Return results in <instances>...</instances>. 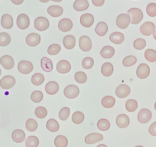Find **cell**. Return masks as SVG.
Masks as SVG:
<instances>
[{
  "instance_id": "bcb514c9",
  "label": "cell",
  "mask_w": 156,
  "mask_h": 147,
  "mask_svg": "<svg viewBox=\"0 0 156 147\" xmlns=\"http://www.w3.org/2000/svg\"><path fill=\"white\" fill-rule=\"evenodd\" d=\"M43 93L39 91H35L33 92L31 95V99L35 103H39L43 100Z\"/></svg>"
},
{
  "instance_id": "6f0895ef",
  "label": "cell",
  "mask_w": 156,
  "mask_h": 147,
  "mask_svg": "<svg viewBox=\"0 0 156 147\" xmlns=\"http://www.w3.org/2000/svg\"><path fill=\"white\" fill-rule=\"evenodd\" d=\"M51 1H53V2H60L63 0H51Z\"/></svg>"
},
{
  "instance_id": "9c48e42d",
  "label": "cell",
  "mask_w": 156,
  "mask_h": 147,
  "mask_svg": "<svg viewBox=\"0 0 156 147\" xmlns=\"http://www.w3.org/2000/svg\"><path fill=\"white\" fill-rule=\"evenodd\" d=\"M152 117V112L149 109L144 108L138 114V121L141 124H145L149 122Z\"/></svg>"
},
{
  "instance_id": "9a60e30c",
  "label": "cell",
  "mask_w": 156,
  "mask_h": 147,
  "mask_svg": "<svg viewBox=\"0 0 156 147\" xmlns=\"http://www.w3.org/2000/svg\"><path fill=\"white\" fill-rule=\"evenodd\" d=\"M150 68L146 64H141L139 65L136 70V74L138 78L141 79H145L149 76Z\"/></svg>"
},
{
  "instance_id": "f1b7e54d",
  "label": "cell",
  "mask_w": 156,
  "mask_h": 147,
  "mask_svg": "<svg viewBox=\"0 0 156 147\" xmlns=\"http://www.w3.org/2000/svg\"><path fill=\"white\" fill-rule=\"evenodd\" d=\"M114 68L112 65L109 62L104 63L101 67V73L105 77H110L113 74Z\"/></svg>"
},
{
  "instance_id": "83f0119b",
  "label": "cell",
  "mask_w": 156,
  "mask_h": 147,
  "mask_svg": "<svg viewBox=\"0 0 156 147\" xmlns=\"http://www.w3.org/2000/svg\"><path fill=\"white\" fill-rule=\"evenodd\" d=\"M41 66L42 69L47 72L52 71L53 68L52 61L47 57H44L41 59Z\"/></svg>"
},
{
  "instance_id": "91938a15",
  "label": "cell",
  "mask_w": 156,
  "mask_h": 147,
  "mask_svg": "<svg viewBox=\"0 0 156 147\" xmlns=\"http://www.w3.org/2000/svg\"><path fill=\"white\" fill-rule=\"evenodd\" d=\"M135 147H144L143 146L138 145V146H135Z\"/></svg>"
},
{
  "instance_id": "3957f363",
  "label": "cell",
  "mask_w": 156,
  "mask_h": 147,
  "mask_svg": "<svg viewBox=\"0 0 156 147\" xmlns=\"http://www.w3.org/2000/svg\"><path fill=\"white\" fill-rule=\"evenodd\" d=\"M34 27L38 31L42 32L48 29L49 27L48 20L45 17L39 16L35 20Z\"/></svg>"
},
{
  "instance_id": "d590c367",
  "label": "cell",
  "mask_w": 156,
  "mask_h": 147,
  "mask_svg": "<svg viewBox=\"0 0 156 147\" xmlns=\"http://www.w3.org/2000/svg\"><path fill=\"white\" fill-rule=\"evenodd\" d=\"M31 81L33 84L38 86L41 85L44 82V77L42 74L36 73L32 76Z\"/></svg>"
},
{
  "instance_id": "e575fe53",
  "label": "cell",
  "mask_w": 156,
  "mask_h": 147,
  "mask_svg": "<svg viewBox=\"0 0 156 147\" xmlns=\"http://www.w3.org/2000/svg\"><path fill=\"white\" fill-rule=\"evenodd\" d=\"M138 107V103L136 100L129 99L126 103V108L129 112H135Z\"/></svg>"
},
{
  "instance_id": "277c9868",
  "label": "cell",
  "mask_w": 156,
  "mask_h": 147,
  "mask_svg": "<svg viewBox=\"0 0 156 147\" xmlns=\"http://www.w3.org/2000/svg\"><path fill=\"white\" fill-rule=\"evenodd\" d=\"M65 96L69 99H74L79 95L80 90L75 84H70L65 88L64 91Z\"/></svg>"
},
{
  "instance_id": "2e32d148",
  "label": "cell",
  "mask_w": 156,
  "mask_h": 147,
  "mask_svg": "<svg viewBox=\"0 0 156 147\" xmlns=\"http://www.w3.org/2000/svg\"><path fill=\"white\" fill-rule=\"evenodd\" d=\"M103 140L102 135L99 133H92L85 137V142L88 145H92Z\"/></svg>"
},
{
  "instance_id": "c3c4849f",
  "label": "cell",
  "mask_w": 156,
  "mask_h": 147,
  "mask_svg": "<svg viewBox=\"0 0 156 147\" xmlns=\"http://www.w3.org/2000/svg\"><path fill=\"white\" fill-rule=\"evenodd\" d=\"M70 113V110L69 108L67 107H64L59 112L58 114L59 118L62 121H66L69 117Z\"/></svg>"
},
{
  "instance_id": "7402d4cb",
  "label": "cell",
  "mask_w": 156,
  "mask_h": 147,
  "mask_svg": "<svg viewBox=\"0 0 156 147\" xmlns=\"http://www.w3.org/2000/svg\"><path fill=\"white\" fill-rule=\"evenodd\" d=\"M1 25L5 29H10L13 25V20L12 16L8 14L3 15L1 19Z\"/></svg>"
},
{
  "instance_id": "f907efd6",
  "label": "cell",
  "mask_w": 156,
  "mask_h": 147,
  "mask_svg": "<svg viewBox=\"0 0 156 147\" xmlns=\"http://www.w3.org/2000/svg\"><path fill=\"white\" fill-rule=\"evenodd\" d=\"M83 67L85 69H90L94 65V60L90 57H86L83 59L82 63Z\"/></svg>"
},
{
  "instance_id": "d6986e66",
  "label": "cell",
  "mask_w": 156,
  "mask_h": 147,
  "mask_svg": "<svg viewBox=\"0 0 156 147\" xmlns=\"http://www.w3.org/2000/svg\"><path fill=\"white\" fill-rule=\"evenodd\" d=\"M116 125L121 128H125L128 126L130 124V119L126 115L122 114L116 117Z\"/></svg>"
},
{
  "instance_id": "8992f818",
  "label": "cell",
  "mask_w": 156,
  "mask_h": 147,
  "mask_svg": "<svg viewBox=\"0 0 156 147\" xmlns=\"http://www.w3.org/2000/svg\"><path fill=\"white\" fill-rule=\"evenodd\" d=\"M17 26L22 30H25L30 25V19L27 15L22 13L19 15L16 20Z\"/></svg>"
},
{
  "instance_id": "74e56055",
  "label": "cell",
  "mask_w": 156,
  "mask_h": 147,
  "mask_svg": "<svg viewBox=\"0 0 156 147\" xmlns=\"http://www.w3.org/2000/svg\"><path fill=\"white\" fill-rule=\"evenodd\" d=\"M146 59L151 62L154 63L156 61V51L152 49H147L145 52Z\"/></svg>"
},
{
  "instance_id": "680465c9",
  "label": "cell",
  "mask_w": 156,
  "mask_h": 147,
  "mask_svg": "<svg viewBox=\"0 0 156 147\" xmlns=\"http://www.w3.org/2000/svg\"><path fill=\"white\" fill-rule=\"evenodd\" d=\"M153 34V37H154V39H155V40H156V30L155 31L154 33Z\"/></svg>"
},
{
  "instance_id": "30bf717a",
  "label": "cell",
  "mask_w": 156,
  "mask_h": 147,
  "mask_svg": "<svg viewBox=\"0 0 156 147\" xmlns=\"http://www.w3.org/2000/svg\"><path fill=\"white\" fill-rule=\"evenodd\" d=\"M79 47L83 52H88L92 48L90 39L86 36H82L79 39Z\"/></svg>"
},
{
  "instance_id": "e0dca14e",
  "label": "cell",
  "mask_w": 156,
  "mask_h": 147,
  "mask_svg": "<svg viewBox=\"0 0 156 147\" xmlns=\"http://www.w3.org/2000/svg\"><path fill=\"white\" fill-rule=\"evenodd\" d=\"M58 27L60 31L63 32H69L73 27V23L69 18H63L58 23Z\"/></svg>"
},
{
  "instance_id": "11a10c76",
  "label": "cell",
  "mask_w": 156,
  "mask_h": 147,
  "mask_svg": "<svg viewBox=\"0 0 156 147\" xmlns=\"http://www.w3.org/2000/svg\"><path fill=\"white\" fill-rule=\"evenodd\" d=\"M39 1L41 2L47 3L49 2V1H50V0H39Z\"/></svg>"
},
{
  "instance_id": "f5cc1de1",
  "label": "cell",
  "mask_w": 156,
  "mask_h": 147,
  "mask_svg": "<svg viewBox=\"0 0 156 147\" xmlns=\"http://www.w3.org/2000/svg\"><path fill=\"white\" fill-rule=\"evenodd\" d=\"M93 4L96 6H101L104 4L105 0H92Z\"/></svg>"
},
{
  "instance_id": "6125c7cd",
  "label": "cell",
  "mask_w": 156,
  "mask_h": 147,
  "mask_svg": "<svg viewBox=\"0 0 156 147\" xmlns=\"http://www.w3.org/2000/svg\"><path fill=\"white\" fill-rule=\"evenodd\" d=\"M1 74H2V70H1V69H0V76H1Z\"/></svg>"
},
{
  "instance_id": "d4e9b609",
  "label": "cell",
  "mask_w": 156,
  "mask_h": 147,
  "mask_svg": "<svg viewBox=\"0 0 156 147\" xmlns=\"http://www.w3.org/2000/svg\"><path fill=\"white\" fill-rule=\"evenodd\" d=\"M89 4L87 0H76L73 7L76 11L81 12L88 9Z\"/></svg>"
},
{
  "instance_id": "ee69618b",
  "label": "cell",
  "mask_w": 156,
  "mask_h": 147,
  "mask_svg": "<svg viewBox=\"0 0 156 147\" xmlns=\"http://www.w3.org/2000/svg\"><path fill=\"white\" fill-rule=\"evenodd\" d=\"M35 114L38 118H44L47 115V110L43 106H38L35 109Z\"/></svg>"
},
{
  "instance_id": "4316f807",
  "label": "cell",
  "mask_w": 156,
  "mask_h": 147,
  "mask_svg": "<svg viewBox=\"0 0 156 147\" xmlns=\"http://www.w3.org/2000/svg\"><path fill=\"white\" fill-rule=\"evenodd\" d=\"M110 39L115 44L120 45L124 40V35L120 32H114L110 35Z\"/></svg>"
},
{
  "instance_id": "ac0fdd59",
  "label": "cell",
  "mask_w": 156,
  "mask_h": 147,
  "mask_svg": "<svg viewBox=\"0 0 156 147\" xmlns=\"http://www.w3.org/2000/svg\"><path fill=\"white\" fill-rule=\"evenodd\" d=\"M80 21L83 26L85 27H90L94 23V17L91 14H84L81 16Z\"/></svg>"
},
{
  "instance_id": "60d3db41",
  "label": "cell",
  "mask_w": 156,
  "mask_h": 147,
  "mask_svg": "<svg viewBox=\"0 0 156 147\" xmlns=\"http://www.w3.org/2000/svg\"><path fill=\"white\" fill-rule=\"evenodd\" d=\"M137 61L136 57L134 56H130L124 59L122 64L125 67H131L134 65Z\"/></svg>"
},
{
  "instance_id": "5bb4252c",
  "label": "cell",
  "mask_w": 156,
  "mask_h": 147,
  "mask_svg": "<svg viewBox=\"0 0 156 147\" xmlns=\"http://www.w3.org/2000/svg\"><path fill=\"white\" fill-rule=\"evenodd\" d=\"M71 66L69 61L66 60H61L58 63L56 70L58 72L62 74L69 72L71 70Z\"/></svg>"
},
{
  "instance_id": "d6a6232c",
  "label": "cell",
  "mask_w": 156,
  "mask_h": 147,
  "mask_svg": "<svg viewBox=\"0 0 156 147\" xmlns=\"http://www.w3.org/2000/svg\"><path fill=\"white\" fill-rule=\"evenodd\" d=\"M68 144L67 138L65 136H58L55 139V144L56 147H66Z\"/></svg>"
},
{
  "instance_id": "681fc988",
  "label": "cell",
  "mask_w": 156,
  "mask_h": 147,
  "mask_svg": "<svg viewBox=\"0 0 156 147\" xmlns=\"http://www.w3.org/2000/svg\"><path fill=\"white\" fill-rule=\"evenodd\" d=\"M147 13L149 16L154 17L156 16V4L151 3L147 5L146 8Z\"/></svg>"
},
{
  "instance_id": "ffe728a7",
  "label": "cell",
  "mask_w": 156,
  "mask_h": 147,
  "mask_svg": "<svg viewBox=\"0 0 156 147\" xmlns=\"http://www.w3.org/2000/svg\"><path fill=\"white\" fill-rule=\"evenodd\" d=\"M63 44L66 49H73L76 46V38L72 35L66 36L63 39Z\"/></svg>"
},
{
  "instance_id": "5b68a950",
  "label": "cell",
  "mask_w": 156,
  "mask_h": 147,
  "mask_svg": "<svg viewBox=\"0 0 156 147\" xmlns=\"http://www.w3.org/2000/svg\"><path fill=\"white\" fill-rule=\"evenodd\" d=\"M18 70L20 73L24 74H29L34 69L33 64L27 60H22L18 64Z\"/></svg>"
},
{
  "instance_id": "816d5d0a",
  "label": "cell",
  "mask_w": 156,
  "mask_h": 147,
  "mask_svg": "<svg viewBox=\"0 0 156 147\" xmlns=\"http://www.w3.org/2000/svg\"><path fill=\"white\" fill-rule=\"evenodd\" d=\"M149 132L152 136H156V122L152 124L149 128Z\"/></svg>"
},
{
  "instance_id": "ba28073f",
  "label": "cell",
  "mask_w": 156,
  "mask_h": 147,
  "mask_svg": "<svg viewBox=\"0 0 156 147\" xmlns=\"http://www.w3.org/2000/svg\"><path fill=\"white\" fill-rule=\"evenodd\" d=\"M15 84V79L11 75L4 76L0 81V86L5 90H9L14 86Z\"/></svg>"
},
{
  "instance_id": "6da1fadb",
  "label": "cell",
  "mask_w": 156,
  "mask_h": 147,
  "mask_svg": "<svg viewBox=\"0 0 156 147\" xmlns=\"http://www.w3.org/2000/svg\"><path fill=\"white\" fill-rule=\"evenodd\" d=\"M127 14L131 16V23L132 24H138L142 21L144 17L143 12L139 8H131L127 12Z\"/></svg>"
},
{
  "instance_id": "cb8c5ba5",
  "label": "cell",
  "mask_w": 156,
  "mask_h": 147,
  "mask_svg": "<svg viewBox=\"0 0 156 147\" xmlns=\"http://www.w3.org/2000/svg\"><path fill=\"white\" fill-rule=\"evenodd\" d=\"M63 8L59 5H52L48 8L47 12L50 15L57 17L62 15L63 13Z\"/></svg>"
},
{
  "instance_id": "8d00e7d4",
  "label": "cell",
  "mask_w": 156,
  "mask_h": 147,
  "mask_svg": "<svg viewBox=\"0 0 156 147\" xmlns=\"http://www.w3.org/2000/svg\"><path fill=\"white\" fill-rule=\"evenodd\" d=\"M84 119V115L82 112L78 111L75 112L72 115V120L73 123L76 124H81Z\"/></svg>"
},
{
  "instance_id": "8fae6325",
  "label": "cell",
  "mask_w": 156,
  "mask_h": 147,
  "mask_svg": "<svg viewBox=\"0 0 156 147\" xmlns=\"http://www.w3.org/2000/svg\"><path fill=\"white\" fill-rule=\"evenodd\" d=\"M115 93L119 98H126L130 95L131 89L127 84H120L116 88Z\"/></svg>"
},
{
  "instance_id": "94428289",
  "label": "cell",
  "mask_w": 156,
  "mask_h": 147,
  "mask_svg": "<svg viewBox=\"0 0 156 147\" xmlns=\"http://www.w3.org/2000/svg\"><path fill=\"white\" fill-rule=\"evenodd\" d=\"M154 107H155V110H156V102L155 104Z\"/></svg>"
},
{
  "instance_id": "484cf974",
  "label": "cell",
  "mask_w": 156,
  "mask_h": 147,
  "mask_svg": "<svg viewBox=\"0 0 156 147\" xmlns=\"http://www.w3.org/2000/svg\"><path fill=\"white\" fill-rule=\"evenodd\" d=\"M114 48L110 46H106L103 48L101 50V56L104 59H110L115 54Z\"/></svg>"
},
{
  "instance_id": "7bdbcfd3",
  "label": "cell",
  "mask_w": 156,
  "mask_h": 147,
  "mask_svg": "<svg viewBox=\"0 0 156 147\" xmlns=\"http://www.w3.org/2000/svg\"><path fill=\"white\" fill-rule=\"evenodd\" d=\"M75 79L76 81L80 84H83L87 80L86 74L82 71H78L75 74Z\"/></svg>"
},
{
  "instance_id": "9f6ffc18",
  "label": "cell",
  "mask_w": 156,
  "mask_h": 147,
  "mask_svg": "<svg viewBox=\"0 0 156 147\" xmlns=\"http://www.w3.org/2000/svg\"><path fill=\"white\" fill-rule=\"evenodd\" d=\"M96 147H107L106 145H99L97 146Z\"/></svg>"
},
{
  "instance_id": "1f68e13d",
  "label": "cell",
  "mask_w": 156,
  "mask_h": 147,
  "mask_svg": "<svg viewBox=\"0 0 156 147\" xmlns=\"http://www.w3.org/2000/svg\"><path fill=\"white\" fill-rule=\"evenodd\" d=\"M47 128L50 132L55 133L57 132L59 128V125L56 120L50 119L47 122L46 124Z\"/></svg>"
},
{
  "instance_id": "7c38bea8",
  "label": "cell",
  "mask_w": 156,
  "mask_h": 147,
  "mask_svg": "<svg viewBox=\"0 0 156 147\" xmlns=\"http://www.w3.org/2000/svg\"><path fill=\"white\" fill-rule=\"evenodd\" d=\"M0 63L2 66L6 70H10L14 66V60L10 56H3L0 59Z\"/></svg>"
},
{
  "instance_id": "f6af8a7d",
  "label": "cell",
  "mask_w": 156,
  "mask_h": 147,
  "mask_svg": "<svg viewBox=\"0 0 156 147\" xmlns=\"http://www.w3.org/2000/svg\"><path fill=\"white\" fill-rule=\"evenodd\" d=\"M61 50V47L58 44H53L48 47V53L50 56H55L58 54Z\"/></svg>"
},
{
  "instance_id": "44dd1931",
  "label": "cell",
  "mask_w": 156,
  "mask_h": 147,
  "mask_svg": "<svg viewBox=\"0 0 156 147\" xmlns=\"http://www.w3.org/2000/svg\"><path fill=\"white\" fill-rule=\"evenodd\" d=\"M59 85L55 81H51L45 85L46 92L50 95L55 94L59 90Z\"/></svg>"
},
{
  "instance_id": "db71d44e",
  "label": "cell",
  "mask_w": 156,
  "mask_h": 147,
  "mask_svg": "<svg viewBox=\"0 0 156 147\" xmlns=\"http://www.w3.org/2000/svg\"><path fill=\"white\" fill-rule=\"evenodd\" d=\"M11 2L16 5H20L23 2L24 0H11Z\"/></svg>"
},
{
  "instance_id": "52a82bcc",
  "label": "cell",
  "mask_w": 156,
  "mask_h": 147,
  "mask_svg": "<svg viewBox=\"0 0 156 147\" xmlns=\"http://www.w3.org/2000/svg\"><path fill=\"white\" fill-rule=\"evenodd\" d=\"M140 30L142 34L148 36L154 33L155 26L152 22H146L141 26Z\"/></svg>"
},
{
  "instance_id": "4fadbf2b",
  "label": "cell",
  "mask_w": 156,
  "mask_h": 147,
  "mask_svg": "<svg viewBox=\"0 0 156 147\" xmlns=\"http://www.w3.org/2000/svg\"><path fill=\"white\" fill-rule=\"evenodd\" d=\"M41 37L39 34L37 33H31L27 35L26 38V42L27 45L33 47L39 45Z\"/></svg>"
},
{
  "instance_id": "b9f144b4",
  "label": "cell",
  "mask_w": 156,
  "mask_h": 147,
  "mask_svg": "<svg viewBox=\"0 0 156 147\" xmlns=\"http://www.w3.org/2000/svg\"><path fill=\"white\" fill-rule=\"evenodd\" d=\"M26 127L29 132H34L37 129V123L34 119L30 118L26 123Z\"/></svg>"
},
{
  "instance_id": "ab89813d",
  "label": "cell",
  "mask_w": 156,
  "mask_h": 147,
  "mask_svg": "<svg viewBox=\"0 0 156 147\" xmlns=\"http://www.w3.org/2000/svg\"><path fill=\"white\" fill-rule=\"evenodd\" d=\"M110 122L106 119H101L97 123V127L101 131H105L110 128Z\"/></svg>"
},
{
  "instance_id": "603a6c76",
  "label": "cell",
  "mask_w": 156,
  "mask_h": 147,
  "mask_svg": "<svg viewBox=\"0 0 156 147\" xmlns=\"http://www.w3.org/2000/svg\"><path fill=\"white\" fill-rule=\"evenodd\" d=\"M12 139L16 143H21L25 140L26 135L24 132L21 129H16L13 132Z\"/></svg>"
},
{
  "instance_id": "836d02e7",
  "label": "cell",
  "mask_w": 156,
  "mask_h": 147,
  "mask_svg": "<svg viewBox=\"0 0 156 147\" xmlns=\"http://www.w3.org/2000/svg\"><path fill=\"white\" fill-rule=\"evenodd\" d=\"M11 41V37L7 33L5 32L0 33V46H6L10 44Z\"/></svg>"
},
{
  "instance_id": "4dcf8cb0",
  "label": "cell",
  "mask_w": 156,
  "mask_h": 147,
  "mask_svg": "<svg viewBox=\"0 0 156 147\" xmlns=\"http://www.w3.org/2000/svg\"><path fill=\"white\" fill-rule=\"evenodd\" d=\"M115 100L113 96L107 95L105 96L101 100V104L103 106L106 108H110L114 106Z\"/></svg>"
},
{
  "instance_id": "7dc6e473",
  "label": "cell",
  "mask_w": 156,
  "mask_h": 147,
  "mask_svg": "<svg viewBox=\"0 0 156 147\" xmlns=\"http://www.w3.org/2000/svg\"><path fill=\"white\" fill-rule=\"evenodd\" d=\"M146 46V41L143 38H137L134 42V47L137 50H142L145 48Z\"/></svg>"
},
{
  "instance_id": "f546056e",
  "label": "cell",
  "mask_w": 156,
  "mask_h": 147,
  "mask_svg": "<svg viewBox=\"0 0 156 147\" xmlns=\"http://www.w3.org/2000/svg\"><path fill=\"white\" fill-rule=\"evenodd\" d=\"M108 30L107 25L103 22H101L97 25L95 31L97 34L101 36H104L106 34Z\"/></svg>"
},
{
  "instance_id": "7a4b0ae2",
  "label": "cell",
  "mask_w": 156,
  "mask_h": 147,
  "mask_svg": "<svg viewBox=\"0 0 156 147\" xmlns=\"http://www.w3.org/2000/svg\"><path fill=\"white\" fill-rule=\"evenodd\" d=\"M131 23V16L128 14H121L117 16L116 20L117 26L122 29H125Z\"/></svg>"
},
{
  "instance_id": "f35d334b",
  "label": "cell",
  "mask_w": 156,
  "mask_h": 147,
  "mask_svg": "<svg viewBox=\"0 0 156 147\" xmlns=\"http://www.w3.org/2000/svg\"><path fill=\"white\" fill-rule=\"evenodd\" d=\"M39 145V140L37 137L29 136L26 140L27 147H37Z\"/></svg>"
}]
</instances>
